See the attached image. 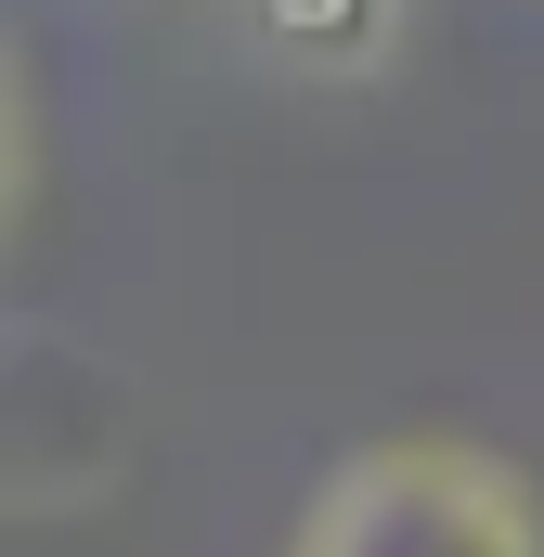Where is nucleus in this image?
<instances>
[{
	"label": "nucleus",
	"instance_id": "obj_1",
	"mask_svg": "<svg viewBox=\"0 0 544 557\" xmlns=\"http://www.w3.org/2000/svg\"><path fill=\"white\" fill-rule=\"evenodd\" d=\"M272 557H544V493L493 441L390 428L298 493Z\"/></svg>",
	"mask_w": 544,
	"mask_h": 557
},
{
	"label": "nucleus",
	"instance_id": "obj_2",
	"mask_svg": "<svg viewBox=\"0 0 544 557\" xmlns=\"http://www.w3.org/2000/svg\"><path fill=\"white\" fill-rule=\"evenodd\" d=\"M247 26H260V52L285 65V78L350 91V78H376V65L403 52L415 0H247Z\"/></svg>",
	"mask_w": 544,
	"mask_h": 557
}]
</instances>
